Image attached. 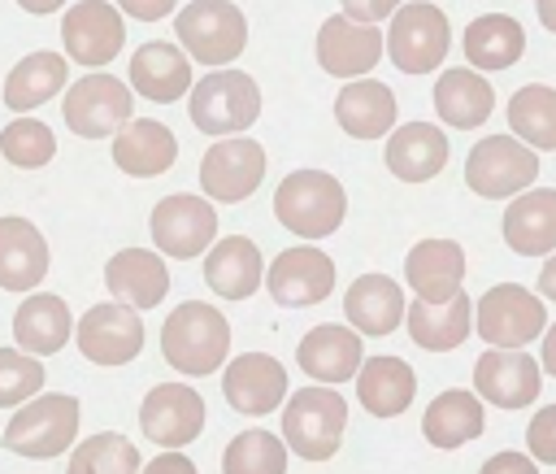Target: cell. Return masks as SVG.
Returning <instances> with one entry per match:
<instances>
[{
    "instance_id": "b9f144b4",
    "label": "cell",
    "mask_w": 556,
    "mask_h": 474,
    "mask_svg": "<svg viewBox=\"0 0 556 474\" xmlns=\"http://www.w3.org/2000/svg\"><path fill=\"white\" fill-rule=\"evenodd\" d=\"M43 387V365L35 352H17V348H0V409H17L26 400H35Z\"/></svg>"
},
{
    "instance_id": "8992f818",
    "label": "cell",
    "mask_w": 556,
    "mask_h": 474,
    "mask_svg": "<svg viewBox=\"0 0 556 474\" xmlns=\"http://www.w3.org/2000/svg\"><path fill=\"white\" fill-rule=\"evenodd\" d=\"M187 113H191L195 130H204V135H239L261 117V87L243 70L204 74L191 87Z\"/></svg>"
},
{
    "instance_id": "5bb4252c",
    "label": "cell",
    "mask_w": 556,
    "mask_h": 474,
    "mask_svg": "<svg viewBox=\"0 0 556 474\" xmlns=\"http://www.w3.org/2000/svg\"><path fill=\"white\" fill-rule=\"evenodd\" d=\"M139 426L152 444L161 448H182L204 431V400L195 387L182 383H161L143 396L139 404Z\"/></svg>"
},
{
    "instance_id": "60d3db41",
    "label": "cell",
    "mask_w": 556,
    "mask_h": 474,
    "mask_svg": "<svg viewBox=\"0 0 556 474\" xmlns=\"http://www.w3.org/2000/svg\"><path fill=\"white\" fill-rule=\"evenodd\" d=\"M0 157L13 161L17 170H39L56 157V135L39 117H13L0 130Z\"/></svg>"
},
{
    "instance_id": "4fadbf2b",
    "label": "cell",
    "mask_w": 556,
    "mask_h": 474,
    "mask_svg": "<svg viewBox=\"0 0 556 474\" xmlns=\"http://www.w3.org/2000/svg\"><path fill=\"white\" fill-rule=\"evenodd\" d=\"M217 235V209L204 196H165L152 209V244L165 257L191 261L200 257Z\"/></svg>"
},
{
    "instance_id": "7bdbcfd3",
    "label": "cell",
    "mask_w": 556,
    "mask_h": 474,
    "mask_svg": "<svg viewBox=\"0 0 556 474\" xmlns=\"http://www.w3.org/2000/svg\"><path fill=\"white\" fill-rule=\"evenodd\" d=\"M526 444H530V452H534L539 461L556 465V404H547V409L534 413V422H530V431H526Z\"/></svg>"
},
{
    "instance_id": "ab89813d",
    "label": "cell",
    "mask_w": 556,
    "mask_h": 474,
    "mask_svg": "<svg viewBox=\"0 0 556 474\" xmlns=\"http://www.w3.org/2000/svg\"><path fill=\"white\" fill-rule=\"evenodd\" d=\"M222 474H287V444L278 435L252 426L226 444Z\"/></svg>"
},
{
    "instance_id": "ac0fdd59",
    "label": "cell",
    "mask_w": 556,
    "mask_h": 474,
    "mask_svg": "<svg viewBox=\"0 0 556 474\" xmlns=\"http://www.w3.org/2000/svg\"><path fill=\"white\" fill-rule=\"evenodd\" d=\"M222 391H226L230 409H239L248 417H261V413L278 409V400L287 396V370L269 352H243L226 365Z\"/></svg>"
},
{
    "instance_id": "3957f363",
    "label": "cell",
    "mask_w": 556,
    "mask_h": 474,
    "mask_svg": "<svg viewBox=\"0 0 556 474\" xmlns=\"http://www.w3.org/2000/svg\"><path fill=\"white\" fill-rule=\"evenodd\" d=\"M348 431V400L334 387H300L282 409L287 448L304 461H330Z\"/></svg>"
},
{
    "instance_id": "8d00e7d4",
    "label": "cell",
    "mask_w": 556,
    "mask_h": 474,
    "mask_svg": "<svg viewBox=\"0 0 556 474\" xmlns=\"http://www.w3.org/2000/svg\"><path fill=\"white\" fill-rule=\"evenodd\" d=\"M65 78H70V65L61 52H30L9 70L0 96L13 113H26V109H39L43 100H52L65 87Z\"/></svg>"
},
{
    "instance_id": "ba28073f",
    "label": "cell",
    "mask_w": 556,
    "mask_h": 474,
    "mask_svg": "<svg viewBox=\"0 0 556 474\" xmlns=\"http://www.w3.org/2000/svg\"><path fill=\"white\" fill-rule=\"evenodd\" d=\"M534 178H539V157L517 135H486L465 157V183H469V191H478L486 200L517 196Z\"/></svg>"
},
{
    "instance_id": "74e56055",
    "label": "cell",
    "mask_w": 556,
    "mask_h": 474,
    "mask_svg": "<svg viewBox=\"0 0 556 474\" xmlns=\"http://www.w3.org/2000/svg\"><path fill=\"white\" fill-rule=\"evenodd\" d=\"M508 126L530 148H556V91L530 83L508 100Z\"/></svg>"
},
{
    "instance_id": "ee69618b",
    "label": "cell",
    "mask_w": 556,
    "mask_h": 474,
    "mask_svg": "<svg viewBox=\"0 0 556 474\" xmlns=\"http://www.w3.org/2000/svg\"><path fill=\"white\" fill-rule=\"evenodd\" d=\"M339 4H343V13H348L352 22H374V26H378V22L391 17L404 0H339Z\"/></svg>"
},
{
    "instance_id": "4316f807",
    "label": "cell",
    "mask_w": 556,
    "mask_h": 474,
    "mask_svg": "<svg viewBox=\"0 0 556 474\" xmlns=\"http://www.w3.org/2000/svg\"><path fill=\"white\" fill-rule=\"evenodd\" d=\"M395 91L378 78H352L334 100V122L352 139H382L395 126Z\"/></svg>"
},
{
    "instance_id": "9c48e42d",
    "label": "cell",
    "mask_w": 556,
    "mask_h": 474,
    "mask_svg": "<svg viewBox=\"0 0 556 474\" xmlns=\"http://www.w3.org/2000/svg\"><path fill=\"white\" fill-rule=\"evenodd\" d=\"M473 326L478 335L491 344V348H521L530 339L543 335L547 326V313H543V300L530 296L526 287L517 283H495L482 291V300L473 304Z\"/></svg>"
},
{
    "instance_id": "ffe728a7",
    "label": "cell",
    "mask_w": 556,
    "mask_h": 474,
    "mask_svg": "<svg viewBox=\"0 0 556 474\" xmlns=\"http://www.w3.org/2000/svg\"><path fill=\"white\" fill-rule=\"evenodd\" d=\"M473 387L482 400L500 404V409H521L539 396V361L530 352H482L473 365Z\"/></svg>"
},
{
    "instance_id": "681fc988",
    "label": "cell",
    "mask_w": 556,
    "mask_h": 474,
    "mask_svg": "<svg viewBox=\"0 0 556 474\" xmlns=\"http://www.w3.org/2000/svg\"><path fill=\"white\" fill-rule=\"evenodd\" d=\"M543 370L556 378V326L543 335Z\"/></svg>"
},
{
    "instance_id": "5b68a950",
    "label": "cell",
    "mask_w": 556,
    "mask_h": 474,
    "mask_svg": "<svg viewBox=\"0 0 556 474\" xmlns=\"http://www.w3.org/2000/svg\"><path fill=\"white\" fill-rule=\"evenodd\" d=\"M78 435V400L74 396H35L26 404H17V413L4 426V448L30 461H48L61 457Z\"/></svg>"
},
{
    "instance_id": "7402d4cb",
    "label": "cell",
    "mask_w": 556,
    "mask_h": 474,
    "mask_svg": "<svg viewBox=\"0 0 556 474\" xmlns=\"http://www.w3.org/2000/svg\"><path fill=\"white\" fill-rule=\"evenodd\" d=\"M130 87L152 104H169L191 91V57L165 39H152L130 57Z\"/></svg>"
},
{
    "instance_id": "816d5d0a",
    "label": "cell",
    "mask_w": 556,
    "mask_h": 474,
    "mask_svg": "<svg viewBox=\"0 0 556 474\" xmlns=\"http://www.w3.org/2000/svg\"><path fill=\"white\" fill-rule=\"evenodd\" d=\"M539 22L556 35V0H539Z\"/></svg>"
},
{
    "instance_id": "603a6c76",
    "label": "cell",
    "mask_w": 556,
    "mask_h": 474,
    "mask_svg": "<svg viewBox=\"0 0 556 474\" xmlns=\"http://www.w3.org/2000/svg\"><path fill=\"white\" fill-rule=\"evenodd\" d=\"M295 361H300V370H304L308 378H317V383H348V378L361 370L365 348H361V335H356V330L326 322V326H313V330L300 339Z\"/></svg>"
},
{
    "instance_id": "cb8c5ba5",
    "label": "cell",
    "mask_w": 556,
    "mask_h": 474,
    "mask_svg": "<svg viewBox=\"0 0 556 474\" xmlns=\"http://www.w3.org/2000/svg\"><path fill=\"white\" fill-rule=\"evenodd\" d=\"M104 287H109L122 304H130V309H152V304H161L165 291H169V270H165V261H161L156 252H148V248H122V252H113L109 265H104Z\"/></svg>"
},
{
    "instance_id": "52a82bcc",
    "label": "cell",
    "mask_w": 556,
    "mask_h": 474,
    "mask_svg": "<svg viewBox=\"0 0 556 474\" xmlns=\"http://www.w3.org/2000/svg\"><path fill=\"white\" fill-rule=\"evenodd\" d=\"M447 43H452V26H447V13L439 4L413 0V4H400L391 13L387 52H391L395 70H404V74H434L443 65V57H447Z\"/></svg>"
},
{
    "instance_id": "c3c4849f",
    "label": "cell",
    "mask_w": 556,
    "mask_h": 474,
    "mask_svg": "<svg viewBox=\"0 0 556 474\" xmlns=\"http://www.w3.org/2000/svg\"><path fill=\"white\" fill-rule=\"evenodd\" d=\"M539 291H543L547 300H556V257H547V265H543V274H539Z\"/></svg>"
},
{
    "instance_id": "bcb514c9",
    "label": "cell",
    "mask_w": 556,
    "mask_h": 474,
    "mask_svg": "<svg viewBox=\"0 0 556 474\" xmlns=\"http://www.w3.org/2000/svg\"><path fill=\"white\" fill-rule=\"evenodd\" d=\"M117 4H122V13H130L139 22H161V17L174 13L178 0H117Z\"/></svg>"
},
{
    "instance_id": "484cf974",
    "label": "cell",
    "mask_w": 556,
    "mask_h": 474,
    "mask_svg": "<svg viewBox=\"0 0 556 474\" xmlns=\"http://www.w3.org/2000/svg\"><path fill=\"white\" fill-rule=\"evenodd\" d=\"M48 274V239L26 217H0V287L35 291Z\"/></svg>"
},
{
    "instance_id": "f1b7e54d",
    "label": "cell",
    "mask_w": 556,
    "mask_h": 474,
    "mask_svg": "<svg viewBox=\"0 0 556 474\" xmlns=\"http://www.w3.org/2000/svg\"><path fill=\"white\" fill-rule=\"evenodd\" d=\"M261 248L243 235H226L208 248V261H204V283L226 296V300H248L256 287H261Z\"/></svg>"
},
{
    "instance_id": "7a4b0ae2",
    "label": "cell",
    "mask_w": 556,
    "mask_h": 474,
    "mask_svg": "<svg viewBox=\"0 0 556 474\" xmlns=\"http://www.w3.org/2000/svg\"><path fill=\"white\" fill-rule=\"evenodd\" d=\"M274 213H278V222L291 235H300V239H326V235L339 230V222L348 213V191L326 170H295V174H287L278 183Z\"/></svg>"
},
{
    "instance_id": "2e32d148",
    "label": "cell",
    "mask_w": 556,
    "mask_h": 474,
    "mask_svg": "<svg viewBox=\"0 0 556 474\" xmlns=\"http://www.w3.org/2000/svg\"><path fill=\"white\" fill-rule=\"evenodd\" d=\"M382 57V30L374 22H352L348 13H334L317 30V61L334 78H361Z\"/></svg>"
},
{
    "instance_id": "83f0119b",
    "label": "cell",
    "mask_w": 556,
    "mask_h": 474,
    "mask_svg": "<svg viewBox=\"0 0 556 474\" xmlns=\"http://www.w3.org/2000/svg\"><path fill=\"white\" fill-rule=\"evenodd\" d=\"M447 165V135L430 122H408L387 139V170L404 183H426Z\"/></svg>"
},
{
    "instance_id": "d590c367",
    "label": "cell",
    "mask_w": 556,
    "mask_h": 474,
    "mask_svg": "<svg viewBox=\"0 0 556 474\" xmlns=\"http://www.w3.org/2000/svg\"><path fill=\"white\" fill-rule=\"evenodd\" d=\"M465 57L473 70H508L526 52V30L508 13H486L465 26Z\"/></svg>"
},
{
    "instance_id": "e575fe53",
    "label": "cell",
    "mask_w": 556,
    "mask_h": 474,
    "mask_svg": "<svg viewBox=\"0 0 556 474\" xmlns=\"http://www.w3.org/2000/svg\"><path fill=\"white\" fill-rule=\"evenodd\" d=\"M482 426H486V413L473 391H443L426 404V417H421V435L434 448H460L478 439Z\"/></svg>"
},
{
    "instance_id": "7dc6e473",
    "label": "cell",
    "mask_w": 556,
    "mask_h": 474,
    "mask_svg": "<svg viewBox=\"0 0 556 474\" xmlns=\"http://www.w3.org/2000/svg\"><path fill=\"white\" fill-rule=\"evenodd\" d=\"M139 474H200V470L191 465V457H182V452H165V457H152Z\"/></svg>"
},
{
    "instance_id": "277c9868",
    "label": "cell",
    "mask_w": 556,
    "mask_h": 474,
    "mask_svg": "<svg viewBox=\"0 0 556 474\" xmlns=\"http://www.w3.org/2000/svg\"><path fill=\"white\" fill-rule=\"evenodd\" d=\"M182 52L200 65H230L248 43V22L230 0H191L174 17Z\"/></svg>"
},
{
    "instance_id": "d6a6232c",
    "label": "cell",
    "mask_w": 556,
    "mask_h": 474,
    "mask_svg": "<svg viewBox=\"0 0 556 474\" xmlns=\"http://www.w3.org/2000/svg\"><path fill=\"white\" fill-rule=\"evenodd\" d=\"M417 378L400 357H369L356 370V396L374 417H400L413 404Z\"/></svg>"
},
{
    "instance_id": "d4e9b609",
    "label": "cell",
    "mask_w": 556,
    "mask_h": 474,
    "mask_svg": "<svg viewBox=\"0 0 556 474\" xmlns=\"http://www.w3.org/2000/svg\"><path fill=\"white\" fill-rule=\"evenodd\" d=\"M504 244L517 257L556 252V191L552 187L517 191V200L504 209Z\"/></svg>"
},
{
    "instance_id": "1f68e13d",
    "label": "cell",
    "mask_w": 556,
    "mask_h": 474,
    "mask_svg": "<svg viewBox=\"0 0 556 474\" xmlns=\"http://www.w3.org/2000/svg\"><path fill=\"white\" fill-rule=\"evenodd\" d=\"M404 322H408V335L417 348H430V352H447L456 344H465L469 326H473V304L465 291H456L452 300L443 304H426V300H413L404 309Z\"/></svg>"
},
{
    "instance_id": "6da1fadb",
    "label": "cell",
    "mask_w": 556,
    "mask_h": 474,
    "mask_svg": "<svg viewBox=\"0 0 556 474\" xmlns=\"http://www.w3.org/2000/svg\"><path fill=\"white\" fill-rule=\"evenodd\" d=\"M161 352L178 374H213L230 352V322L213 304L187 300L165 317Z\"/></svg>"
},
{
    "instance_id": "30bf717a",
    "label": "cell",
    "mask_w": 556,
    "mask_h": 474,
    "mask_svg": "<svg viewBox=\"0 0 556 474\" xmlns=\"http://www.w3.org/2000/svg\"><path fill=\"white\" fill-rule=\"evenodd\" d=\"M65 126L83 139H104V135H117L130 113H135V100H130V87L113 74H87L78 78L70 91H65Z\"/></svg>"
},
{
    "instance_id": "f35d334b",
    "label": "cell",
    "mask_w": 556,
    "mask_h": 474,
    "mask_svg": "<svg viewBox=\"0 0 556 474\" xmlns=\"http://www.w3.org/2000/svg\"><path fill=\"white\" fill-rule=\"evenodd\" d=\"M65 474H139V448L126 435H117V431L87 435L70 452Z\"/></svg>"
},
{
    "instance_id": "4dcf8cb0",
    "label": "cell",
    "mask_w": 556,
    "mask_h": 474,
    "mask_svg": "<svg viewBox=\"0 0 556 474\" xmlns=\"http://www.w3.org/2000/svg\"><path fill=\"white\" fill-rule=\"evenodd\" d=\"M343 317L361 335H391L404 322V291H400V283H391L387 274H361L348 287Z\"/></svg>"
},
{
    "instance_id": "9a60e30c",
    "label": "cell",
    "mask_w": 556,
    "mask_h": 474,
    "mask_svg": "<svg viewBox=\"0 0 556 474\" xmlns=\"http://www.w3.org/2000/svg\"><path fill=\"white\" fill-rule=\"evenodd\" d=\"M61 39H65V57H74L78 65H109L126 43V26L113 4L83 0L70 4V13L61 17Z\"/></svg>"
},
{
    "instance_id": "836d02e7",
    "label": "cell",
    "mask_w": 556,
    "mask_h": 474,
    "mask_svg": "<svg viewBox=\"0 0 556 474\" xmlns=\"http://www.w3.org/2000/svg\"><path fill=\"white\" fill-rule=\"evenodd\" d=\"M434 109H439V117H443L447 126L473 130V126H482V122L491 117L495 91H491V83H486L482 74H473V70H443L439 83H434Z\"/></svg>"
},
{
    "instance_id": "f546056e",
    "label": "cell",
    "mask_w": 556,
    "mask_h": 474,
    "mask_svg": "<svg viewBox=\"0 0 556 474\" xmlns=\"http://www.w3.org/2000/svg\"><path fill=\"white\" fill-rule=\"evenodd\" d=\"M70 330H74V317L65 309L61 296L52 291H35L17 304L13 313V335H17V348L22 352H35V357H48V352H61L70 344Z\"/></svg>"
},
{
    "instance_id": "44dd1931",
    "label": "cell",
    "mask_w": 556,
    "mask_h": 474,
    "mask_svg": "<svg viewBox=\"0 0 556 474\" xmlns=\"http://www.w3.org/2000/svg\"><path fill=\"white\" fill-rule=\"evenodd\" d=\"M404 278L413 287L417 300L426 304H443L460 291L465 278V252L456 239H421L408 257H404Z\"/></svg>"
},
{
    "instance_id": "7c38bea8",
    "label": "cell",
    "mask_w": 556,
    "mask_h": 474,
    "mask_svg": "<svg viewBox=\"0 0 556 474\" xmlns=\"http://www.w3.org/2000/svg\"><path fill=\"white\" fill-rule=\"evenodd\" d=\"M265 178V148L256 139H222V144H208L204 161H200V187L208 200H222V204H235V200H248Z\"/></svg>"
},
{
    "instance_id": "f907efd6",
    "label": "cell",
    "mask_w": 556,
    "mask_h": 474,
    "mask_svg": "<svg viewBox=\"0 0 556 474\" xmlns=\"http://www.w3.org/2000/svg\"><path fill=\"white\" fill-rule=\"evenodd\" d=\"M26 13H52V9H61L65 0H17Z\"/></svg>"
},
{
    "instance_id": "e0dca14e",
    "label": "cell",
    "mask_w": 556,
    "mask_h": 474,
    "mask_svg": "<svg viewBox=\"0 0 556 474\" xmlns=\"http://www.w3.org/2000/svg\"><path fill=\"white\" fill-rule=\"evenodd\" d=\"M265 287L274 304H287V309L317 304L334 287V261L321 248H282L265 274Z\"/></svg>"
},
{
    "instance_id": "f6af8a7d",
    "label": "cell",
    "mask_w": 556,
    "mask_h": 474,
    "mask_svg": "<svg viewBox=\"0 0 556 474\" xmlns=\"http://www.w3.org/2000/svg\"><path fill=\"white\" fill-rule=\"evenodd\" d=\"M478 474H539V470H534V461L521 457V452H495Z\"/></svg>"
},
{
    "instance_id": "8fae6325",
    "label": "cell",
    "mask_w": 556,
    "mask_h": 474,
    "mask_svg": "<svg viewBox=\"0 0 556 474\" xmlns=\"http://www.w3.org/2000/svg\"><path fill=\"white\" fill-rule=\"evenodd\" d=\"M78 352L96 365H126L139 357L143 348V317L113 300V304H91L83 317H78Z\"/></svg>"
},
{
    "instance_id": "d6986e66",
    "label": "cell",
    "mask_w": 556,
    "mask_h": 474,
    "mask_svg": "<svg viewBox=\"0 0 556 474\" xmlns=\"http://www.w3.org/2000/svg\"><path fill=\"white\" fill-rule=\"evenodd\" d=\"M178 161V139L156 117H130L113 135V165L130 178H156Z\"/></svg>"
}]
</instances>
